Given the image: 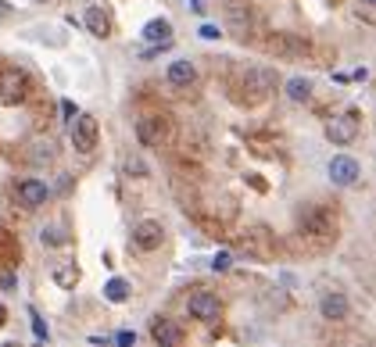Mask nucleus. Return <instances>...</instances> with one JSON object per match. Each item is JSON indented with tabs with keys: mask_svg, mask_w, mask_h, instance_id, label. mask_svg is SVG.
Instances as JSON below:
<instances>
[{
	"mask_svg": "<svg viewBox=\"0 0 376 347\" xmlns=\"http://www.w3.org/2000/svg\"><path fill=\"white\" fill-rule=\"evenodd\" d=\"M273 86H276V75L269 68L251 65V68L240 72V86H233V97H237L240 104H262L273 93Z\"/></svg>",
	"mask_w": 376,
	"mask_h": 347,
	"instance_id": "1",
	"label": "nucleus"
},
{
	"mask_svg": "<svg viewBox=\"0 0 376 347\" xmlns=\"http://www.w3.org/2000/svg\"><path fill=\"white\" fill-rule=\"evenodd\" d=\"M301 233L308 240H316L319 247L334 244L337 240V218L330 208H319V204H312V208L301 211Z\"/></svg>",
	"mask_w": 376,
	"mask_h": 347,
	"instance_id": "2",
	"label": "nucleus"
},
{
	"mask_svg": "<svg viewBox=\"0 0 376 347\" xmlns=\"http://www.w3.org/2000/svg\"><path fill=\"white\" fill-rule=\"evenodd\" d=\"M358 133H362V115H358L355 107H351V112H344V115H334L330 122H326V140L337 144V147L355 144Z\"/></svg>",
	"mask_w": 376,
	"mask_h": 347,
	"instance_id": "3",
	"label": "nucleus"
},
{
	"mask_svg": "<svg viewBox=\"0 0 376 347\" xmlns=\"http://www.w3.org/2000/svg\"><path fill=\"white\" fill-rule=\"evenodd\" d=\"M97 140H101V125L93 115H75L72 118V147L75 154H93L97 151Z\"/></svg>",
	"mask_w": 376,
	"mask_h": 347,
	"instance_id": "4",
	"label": "nucleus"
},
{
	"mask_svg": "<svg viewBox=\"0 0 376 347\" xmlns=\"http://www.w3.org/2000/svg\"><path fill=\"white\" fill-rule=\"evenodd\" d=\"M168 133H172V122L165 115H144L136 122V140L144 147H162L168 144Z\"/></svg>",
	"mask_w": 376,
	"mask_h": 347,
	"instance_id": "5",
	"label": "nucleus"
},
{
	"mask_svg": "<svg viewBox=\"0 0 376 347\" xmlns=\"http://www.w3.org/2000/svg\"><path fill=\"white\" fill-rule=\"evenodd\" d=\"M186 311H190V319H197V322H218L223 301H218V294H212V290H194L186 297Z\"/></svg>",
	"mask_w": 376,
	"mask_h": 347,
	"instance_id": "6",
	"label": "nucleus"
},
{
	"mask_svg": "<svg viewBox=\"0 0 376 347\" xmlns=\"http://www.w3.org/2000/svg\"><path fill=\"white\" fill-rule=\"evenodd\" d=\"M223 11H226V22L233 29V36L247 40L251 25H255V8H251L247 0H223Z\"/></svg>",
	"mask_w": 376,
	"mask_h": 347,
	"instance_id": "7",
	"label": "nucleus"
},
{
	"mask_svg": "<svg viewBox=\"0 0 376 347\" xmlns=\"http://www.w3.org/2000/svg\"><path fill=\"white\" fill-rule=\"evenodd\" d=\"M165 244V226L158 222V218H144V222L133 226V247L136 250H158Z\"/></svg>",
	"mask_w": 376,
	"mask_h": 347,
	"instance_id": "8",
	"label": "nucleus"
},
{
	"mask_svg": "<svg viewBox=\"0 0 376 347\" xmlns=\"http://www.w3.org/2000/svg\"><path fill=\"white\" fill-rule=\"evenodd\" d=\"M29 93V75L22 68H8L0 75V104H22Z\"/></svg>",
	"mask_w": 376,
	"mask_h": 347,
	"instance_id": "9",
	"label": "nucleus"
},
{
	"mask_svg": "<svg viewBox=\"0 0 376 347\" xmlns=\"http://www.w3.org/2000/svg\"><path fill=\"white\" fill-rule=\"evenodd\" d=\"M326 172H330V183L334 186H355L358 176H362V165H358L351 154H337Z\"/></svg>",
	"mask_w": 376,
	"mask_h": 347,
	"instance_id": "10",
	"label": "nucleus"
},
{
	"mask_svg": "<svg viewBox=\"0 0 376 347\" xmlns=\"http://www.w3.org/2000/svg\"><path fill=\"white\" fill-rule=\"evenodd\" d=\"M14 197H18L22 208H43L47 197H51V186H47L43 179H22L18 186H14Z\"/></svg>",
	"mask_w": 376,
	"mask_h": 347,
	"instance_id": "11",
	"label": "nucleus"
},
{
	"mask_svg": "<svg viewBox=\"0 0 376 347\" xmlns=\"http://www.w3.org/2000/svg\"><path fill=\"white\" fill-rule=\"evenodd\" d=\"M151 337L158 340V347H183V340H186L183 326L172 322V319H154L151 322Z\"/></svg>",
	"mask_w": 376,
	"mask_h": 347,
	"instance_id": "12",
	"label": "nucleus"
},
{
	"mask_svg": "<svg viewBox=\"0 0 376 347\" xmlns=\"http://www.w3.org/2000/svg\"><path fill=\"white\" fill-rule=\"evenodd\" d=\"M319 311H323V319H330V322H344L348 319V297H344L340 290H330V294H323V301H319Z\"/></svg>",
	"mask_w": 376,
	"mask_h": 347,
	"instance_id": "13",
	"label": "nucleus"
},
{
	"mask_svg": "<svg viewBox=\"0 0 376 347\" xmlns=\"http://www.w3.org/2000/svg\"><path fill=\"white\" fill-rule=\"evenodd\" d=\"M269 51H273V54H279V57H301V54L308 51V43H305L301 36L276 33V36H269Z\"/></svg>",
	"mask_w": 376,
	"mask_h": 347,
	"instance_id": "14",
	"label": "nucleus"
},
{
	"mask_svg": "<svg viewBox=\"0 0 376 347\" xmlns=\"http://www.w3.org/2000/svg\"><path fill=\"white\" fill-rule=\"evenodd\" d=\"M83 22H86V29H90V33L97 36V40H108V36H112V14H108V8H101V4L86 8Z\"/></svg>",
	"mask_w": 376,
	"mask_h": 347,
	"instance_id": "15",
	"label": "nucleus"
},
{
	"mask_svg": "<svg viewBox=\"0 0 376 347\" xmlns=\"http://www.w3.org/2000/svg\"><path fill=\"white\" fill-rule=\"evenodd\" d=\"M165 79H168V83L172 86H176V90H186V86H194L197 83V68H194V61H172V65H168V72H165Z\"/></svg>",
	"mask_w": 376,
	"mask_h": 347,
	"instance_id": "16",
	"label": "nucleus"
},
{
	"mask_svg": "<svg viewBox=\"0 0 376 347\" xmlns=\"http://www.w3.org/2000/svg\"><path fill=\"white\" fill-rule=\"evenodd\" d=\"M144 40L151 43V47H172V22L168 18H154V22H147L144 25Z\"/></svg>",
	"mask_w": 376,
	"mask_h": 347,
	"instance_id": "17",
	"label": "nucleus"
},
{
	"mask_svg": "<svg viewBox=\"0 0 376 347\" xmlns=\"http://www.w3.org/2000/svg\"><path fill=\"white\" fill-rule=\"evenodd\" d=\"M287 97H290L294 104H308V101H312V79H305V75L287 79Z\"/></svg>",
	"mask_w": 376,
	"mask_h": 347,
	"instance_id": "18",
	"label": "nucleus"
},
{
	"mask_svg": "<svg viewBox=\"0 0 376 347\" xmlns=\"http://www.w3.org/2000/svg\"><path fill=\"white\" fill-rule=\"evenodd\" d=\"M104 297H108L112 305H125V301H129V279L112 276V279L104 283Z\"/></svg>",
	"mask_w": 376,
	"mask_h": 347,
	"instance_id": "19",
	"label": "nucleus"
},
{
	"mask_svg": "<svg viewBox=\"0 0 376 347\" xmlns=\"http://www.w3.org/2000/svg\"><path fill=\"white\" fill-rule=\"evenodd\" d=\"M79 279H83L79 265H58V269H54V283H58L61 290H72V287H75V283H79Z\"/></svg>",
	"mask_w": 376,
	"mask_h": 347,
	"instance_id": "20",
	"label": "nucleus"
},
{
	"mask_svg": "<svg viewBox=\"0 0 376 347\" xmlns=\"http://www.w3.org/2000/svg\"><path fill=\"white\" fill-rule=\"evenodd\" d=\"M40 240H43V247H61V244H68V229L65 226H47L40 233Z\"/></svg>",
	"mask_w": 376,
	"mask_h": 347,
	"instance_id": "21",
	"label": "nucleus"
},
{
	"mask_svg": "<svg viewBox=\"0 0 376 347\" xmlns=\"http://www.w3.org/2000/svg\"><path fill=\"white\" fill-rule=\"evenodd\" d=\"M29 319H33V333H36L40 340H47V322L40 319V311H36V308H29Z\"/></svg>",
	"mask_w": 376,
	"mask_h": 347,
	"instance_id": "22",
	"label": "nucleus"
},
{
	"mask_svg": "<svg viewBox=\"0 0 376 347\" xmlns=\"http://www.w3.org/2000/svg\"><path fill=\"white\" fill-rule=\"evenodd\" d=\"M229 261H233V258H229V250H218V255L212 258V269H215V272H226V269H229Z\"/></svg>",
	"mask_w": 376,
	"mask_h": 347,
	"instance_id": "23",
	"label": "nucleus"
},
{
	"mask_svg": "<svg viewBox=\"0 0 376 347\" xmlns=\"http://www.w3.org/2000/svg\"><path fill=\"white\" fill-rule=\"evenodd\" d=\"M125 172H129V176H133V172H136V176H147V165L140 162V157H125Z\"/></svg>",
	"mask_w": 376,
	"mask_h": 347,
	"instance_id": "24",
	"label": "nucleus"
},
{
	"mask_svg": "<svg viewBox=\"0 0 376 347\" xmlns=\"http://www.w3.org/2000/svg\"><path fill=\"white\" fill-rule=\"evenodd\" d=\"M201 36H205V40H218V36H223V29H218V25H201Z\"/></svg>",
	"mask_w": 376,
	"mask_h": 347,
	"instance_id": "25",
	"label": "nucleus"
},
{
	"mask_svg": "<svg viewBox=\"0 0 376 347\" xmlns=\"http://www.w3.org/2000/svg\"><path fill=\"white\" fill-rule=\"evenodd\" d=\"M61 115H65V122H72L75 118V104L72 101H61Z\"/></svg>",
	"mask_w": 376,
	"mask_h": 347,
	"instance_id": "26",
	"label": "nucleus"
},
{
	"mask_svg": "<svg viewBox=\"0 0 376 347\" xmlns=\"http://www.w3.org/2000/svg\"><path fill=\"white\" fill-rule=\"evenodd\" d=\"M115 344H118V347H133V344H136V337L129 333V329H125V333H118V340H115Z\"/></svg>",
	"mask_w": 376,
	"mask_h": 347,
	"instance_id": "27",
	"label": "nucleus"
},
{
	"mask_svg": "<svg viewBox=\"0 0 376 347\" xmlns=\"http://www.w3.org/2000/svg\"><path fill=\"white\" fill-rule=\"evenodd\" d=\"M351 79H355V83H366V79H369V68H358Z\"/></svg>",
	"mask_w": 376,
	"mask_h": 347,
	"instance_id": "28",
	"label": "nucleus"
},
{
	"mask_svg": "<svg viewBox=\"0 0 376 347\" xmlns=\"http://www.w3.org/2000/svg\"><path fill=\"white\" fill-rule=\"evenodd\" d=\"M0 287L11 290V287H14V276H11V272H8V276H0Z\"/></svg>",
	"mask_w": 376,
	"mask_h": 347,
	"instance_id": "29",
	"label": "nucleus"
},
{
	"mask_svg": "<svg viewBox=\"0 0 376 347\" xmlns=\"http://www.w3.org/2000/svg\"><path fill=\"white\" fill-rule=\"evenodd\" d=\"M8 14H11V4H8V0H0V18H8Z\"/></svg>",
	"mask_w": 376,
	"mask_h": 347,
	"instance_id": "30",
	"label": "nucleus"
},
{
	"mask_svg": "<svg viewBox=\"0 0 376 347\" xmlns=\"http://www.w3.org/2000/svg\"><path fill=\"white\" fill-rule=\"evenodd\" d=\"M190 8H194L197 14H205V0H190Z\"/></svg>",
	"mask_w": 376,
	"mask_h": 347,
	"instance_id": "31",
	"label": "nucleus"
},
{
	"mask_svg": "<svg viewBox=\"0 0 376 347\" xmlns=\"http://www.w3.org/2000/svg\"><path fill=\"white\" fill-rule=\"evenodd\" d=\"M4 322H8V308H4V305H0V326H4Z\"/></svg>",
	"mask_w": 376,
	"mask_h": 347,
	"instance_id": "32",
	"label": "nucleus"
},
{
	"mask_svg": "<svg viewBox=\"0 0 376 347\" xmlns=\"http://www.w3.org/2000/svg\"><path fill=\"white\" fill-rule=\"evenodd\" d=\"M4 347H22V344H14V340H11V344H4Z\"/></svg>",
	"mask_w": 376,
	"mask_h": 347,
	"instance_id": "33",
	"label": "nucleus"
},
{
	"mask_svg": "<svg viewBox=\"0 0 376 347\" xmlns=\"http://www.w3.org/2000/svg\"><path fill=\"white\" fill-rule=\"evenodd\" d=\"M36 4H47V0H36Z\"/></svg>",
	"mask_w": 376,
	"mask_h": 347,
	"instance_id": "34",
	"label": "nucleus"
},
{
	"mask_svg": "<svg viewBox=\"0 0 376 347\" xmlns=\"http://www.w3.org/2000/svg\"><path fill=\"white\" fill-rule=\"evenodd\" d=\"M366 4H373V0H366Z\"/></svg>",
	"mask_w": 376,
	"mask_h": 347,
	"instance_id": "35",
	"label": "nucleus"
}]
</instances>
